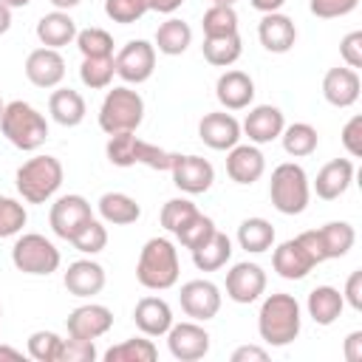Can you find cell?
<instances>
[{
    "instance_id": "cell-1",
    "label": "cell",
    "mask_w": 362,
    "mask_h": 362,
    "mask_svg": "<svg viewBox=\"0 0 362 362\" xmlns=\"http://www.w3.org/2000/svg\"><path fill=\"white\" fill-rule=\"evenodd\" d=\"M257 331L260 339L274 348L294 342L300 334V303L286 291L269 294L257 314Z\"/></svg>"
},
{
    "instance_id": "cell-2",
    "label": "cell",
    "mask_w": 362,
    "mask_h": 362,
    "mask_svg": "<svg viewBox=\"0 0 362 362\" xmlns=\"http://www.w3.org/2000/svg\"><path fill=\"white\" fill-rule=\"evenodd\" d=\"M178 249L167 238H150L136 263V280L150 291H164L178 283Z\"/></svg>"
},
{
    "instance_id": "cell-3",
    "label": "cell",
    "mask_w": 362,
    "mask_h": 362,
    "mask_svg": "<svg viewBox=\"0 0 362 362\" xmlns=\"http://www.w3.org/2000/svg\"><path fill=\"white\" fill-rule=\"evenodd\" d=\"M0 130L17 150H37L48 139L45 116L23 99H14V102L6 105L3 119H0Z\"/></svg>"
},
{
    "instance_id": "cell-4",
    "label": "cell",
    "mask_w": 362,
    "mask_h": 362,
    "mask_svg": "<svg viewBox=\"0 0 362 362\" xmlns=\"http://www.w3.org/2000/svg\"><path fill=\"white\" fill-rule=\"evenodd\" d=\"M269 198H272L277 212L300 215L308 206V198H311V187H308L305 170L300 164H294V161L277 164L274 173H272V181H269Z\"/></svg>"
},
{
    "instance_id": "cell-5",
    "label": "cell",
    "mask_w": 362,
    "mask_h": 362,
    "mask_svg": "<svg viewBox=\"0 0 362 362\" xmlns=\"http://www.w3.org/2000/svg\"><path fill=\"white\" fill-rule=\"evenodd\" d=\"M144 119V99L139 90L122 85L107 90L102 107H99V127L113 136V133H136V127Z\"/></svg>"
},
{
    "instance_id": "cell-6",
    "label": "cell",
    "mask_w": 362,
    "mask_h": 362,
    "mask_svg": "<svg viewBox=\"0 0 362 362\" xmlns=\"http://www.w3.org/2000/svg\"><path fill=\"white\" fill-rule=\"evenodd\" d=\"M62 164L54 156H34L17 170V192L28 204H45L62 187Z\"/></svg>"
},
{
    "instance_id": "cell-7",
    "label": "cell",
    "mask_w": 362,
    "mask_h": 362,
    "mask_svg": "<svg viewBox=\"0 0 362 362\" xmlns=\"http://www.w3.org/2000/svg\"><path fill=\"white\" fill-rule=\"evenodd\" d=\"M105 153H107V161L116 167L144 164L150 170H170L173 156H175V153H167L150 141H141L136 133H113Z\"/></svg>"
},
{
    "instance_id": "cell-8",
    "label": "cell",
    "mask_w": 362,
    "mask_h": 362,
    "mask_svg": "<svg viewBox=\"0 0 362 362\" xmlns=\"http://www.w3.org/2000/svg\"><path fill=\"white\" fill-rule=\"evenodd\" d=\"M11 263L25 274H51L59 269V249L48 238L28 232L11 246Z\"/></svg>"
},
{
    "instance_id": "cell-9",
    "label": "cell",
    "mask_w": 362,
    "mask_h": 362,
    "mask_svg": "<svg viewBox=\"0 0 362 362\" xmlns=\"http://www.w3.org/2000/svg\"><path fill=\"white\" fill-rule=\"evenodd\" d=\"M116 74L130 82V85H141L153 76L156 71V45H150L147 40H130L116 57H113Z\"/></svg>"
},
{
    "instance_id": "cell-10",
    "label": "cell",
    "mask_w": 362,
    "mask_h": 362,
    "mask_svg": "<svg viewBox=\"0 0 362 362\" xmlns=\"http://www.w3.org/2000/svg\"><path fill=\"white\" fill-rule=\"evenodd\" d=\"M90 218H93L90 215V204L82 195H62V198H57L51 204V212H48V223H51L54 235L68 240V243Z\"/></svg>"
},
{
    "instance_id": "cell-11",
    "label": "cell",
    "mask_w": 362,
    "mask_h": 362,
    "mask_svg": "<svg viewBox=\"0 0 362 362\" xmlns=\"http://www.w3.org/2000/svg\"><path fill=\"white\" fill-rule=\"evenodd\" d=\"M170 173H173V184L187 195H201L215 181L212 164L201 156H178L175 153L173 164H170Z\"/></svg>"
},
{
    "instance_id": "cell-12",
    "label": "cell",
    "mask_w": 362,
    "mask_h": 362,
    "mask_svg": "<svg viewBox=\"0 0 362 362\" xmlns=\"http://www.w3.org/2000/svg\"><path fill=\"white\" fill-rule=\"evenodd\" d=\"M178 300H181L184 314L198 320V322H206V320H212L221 311V291L209 280H189V283H184Z\"/></svg>"
},
{
    "instance_id": "cell-13",
    "label": "cell",
    "mask_w": 362,
    "mask_h": 362,
    "mask_svg": "<svg viewBox=\"0 0 362 362\" xmlns=\"http://www.w3.org/2000/svg\"><path fill=\"white\" fill-rule=\"evenodd\" d=\"M170 354L181 362H195L209 354V334L198 322H178L167 331Z\"/></svg>"
},
{
    "instance_id": "cell-14",
    "label": "cell",
    "mask_w": 362,
    "mask_h": 362,
    "mask_svg": "<svg viewBox=\"0 0 362 362\" xmlns=\"http://www.w3.org/2000/svg\"><path fill=\"white\" fill-rule=\"evenodd\" d=\"M266 291V272L257 263H235L226 272V297L235 303H255Z\"/></svg>"
},
{
    "instance_id": "cell-15",
    "label": "cell",
    "mask_w": 362,
    "mask_h": 362,
    "mask_svg": "<svg viewBox=\"0 0 362 362\" xmlns=\"http://www.w3.org/2000/svg\"><path fill=\"white\" fill-rule=\"evenodd\" d=\"M68 337H76V339H99L102 334L110 331L113 325V311L107 305H99V303H88V305H79L68 314Z\"/></svg>"
},
{
    "instance_id": "cell-16",
    "label": "cell",
    "mask_w": 362,
    "mask_h": 362,
    "mask_svg": "<svg viewBox=\"0 0 362 362\" xmlns=\"http://www.w3.org/2000/svg\"><path fill=\"white\" fill-rule=\"evenodd\" d=\"M25 76L37 88H57L65 79V59L57 48H37L25 59Z\"/></svg>"
},
{
    "instance_id": "cell-17",
    "label": "cell",
    "mask_w": 362,
    "mask_h": 362,
    "mask_svg": "<svg viewBox=\"0 0 362 362\" xmlns=\"http://www.w3.org/2000/svg\"><path fill=\"white\" fill-rule=\"evenodd\" d=\"M198 136L212 150H232L240 141V124L232 113H223V110L206 113L198 124Z\"/></svg>"
},
{
    "instance_id": "cell-18",
    "label": "cell",
    "mask_w": 362,
    "mask_h": 362,
    "mask_svg": "<svg viewBox=\"0 0 362 362\" xmlns=\"http://www.w3.org/2000/svg\"><path fill=\"white\" fill-rule=\"evenodd\" d=\"M283 127H286V119H283L280 107H274V105H257V107H252L246 113V122H243L240 130L249 136V141L269 144V141L280 139Z\"/></svg>"
},
{
    "instance_id": "cell-19",
    "label": "cell",
    "mask_w": 362,
    "mask_h": 362,
    "mask_svg": "<svg viewBox=\"0 0 362 362\" xmlns=\"http://www.w3.org/2000/svg\"><path fill=\"white\" fill-rule=\"evenodd\" d=\"M272 266H274V272H277L280 277H286V280H303L317 263H314V257L308 255V249H305L297 238H291V240H286V243H280V246L274 249Z\"/></svg>"
},
{
    "instance_id": "cell-20",
    "label": "cell",
    "mask_w": 362,
    "mask_h": 362,
    "mask_svg": "<svg viewBox=\"0 0 362 362\" xmlns=\"http://www.w3.org/2000/svg\"><path fill=\"white\" fill-rule=\"evenodd\" d=\"M215 96L226 110H243L255 99V82L243 71H226L215 82Z\"/></svg>"
},
{
    "instance_id": "cell-21",
    "label": "cell",
    "mask_w": 362,
    "mask_h": 362,
    "mask_svg": "<svg viewBox=\"0 0 362 362\" xmlns=\"http://www.w3.org/2000/svg\"><path fill=\"white\" fill-rule=\"evenodd\" d=\"M359 74L354 68H331L322 79V96L334 107H351L359 99Z\"/></svg>"
},
{
    "instance_id": "cell-22",
    "label": "cell",
    "mask_w": 362,
    "mask_h": 362,
    "mask_svg": "<svg viewBox=\"0 0 362 362\" xmlns=\"http://www.w3.org/2000/svg\"><path fill=\"white\" fill-rule=\"evenodd\" d=\"M257 37H260V45L266 51L286 54L297 40V28H294L291 17H286L280 11H272V14H263V20L257 25Z\"/></svg>"
},
{
    "instance_id": "cell-23",
    "label": "cell",
    "mask_w": 362,
    "mask_h": 362,
    "mask_svg": "<svg viewBox=\"0 0 362 362\" xmlns=\"http://www.w3.org/2000/svg\"><path fill=\"white\" fill-rule=\"evenodd\" d=\"M266 170V158L252 144H235L226 156V173L235 184H255Z\"/></svg>"
},
{
    "instance_id": "cell-24",
    "label": "cell",
    "mask_w": 362,
    "mask_h": 362,
    "mask_svg": "<svg viewBox=\"0 0 362 362\" xmlns=\"http://www.w3.org/2000/svg\"><path fill=\"white\" fill-rule=\"evenodd\" d=\"M133 320L136 328L147 337H161L170 331L173 325V308L167 305V300L161 297H141L133 308Z\"/></svg>"
},
{
    "instance_id": "cell-25",
    "label": "cell",
    "mask_w": 362,
    "mask_h": 362,
    "mask_svg": "<svg viewBox=\"0 0 362 362\" xmlns=\"http://www.w3.org/2000/svg\"><path fill=\"white\" fill-rule=\"evenodd\" d=\"M65 288L74 297H93L105 288V269L93 260H74L65 272Z\"/></svg>"
},
{
    "instance_id": "cell-26",
    "label": "cell",
    "mask_w": 362,
    "mask_h": 362,
    "mask_svg": "<svg viewBox=\"0 0 362 362\" xmlns=\"http://www.w3.org/2000/svg\"><path fill=\"white\" fill-rule=\"evenodd\" d=\"M351 181H354V164L348 158H334L317 173L314 189L322 201H334L351 187Z\"/></svg>"
},
{
    "instance_id": "cell-27",
    "label": "cell",
    "mask_w": 362,
    "mask_h": 362,
    "mask_svg": "<svg viewBox=\"0 0 362 362\" xmlns=\"http://www.w3.org/2000/svg\"><path fill=\"white\" fill-rule=\"evenodd\" d=\"M37 40L45 45V48H62L68 45L71 40H76V23L71 20L68 11H51L45 17H40L37 23Z\"/></svg>"
},
{
    "instance_id": "cell-28",
    "label": "cell",
    "mask_w": 362,
    "mask_h": 362,
    "mask_svg": "<svg viewBox=\"0 0 362 362\" xmlns=\"http://www.w3.org/2000/svg\"><path fill=\"white\" fill-rule=\"evenodd\" d=\"M48 110H51V116H54L57 124H62V127H76V124L85 119V99H82V93L74 90V88H59V90L51 93Z\"/></svg>"
},
{
    "instance_id": "cell-29",
    "label": "cell",
    "mask_w": 362,
    "mask_h": 362,
    "mask_svg": "<svg viewBox=\"0 0 362 362\" xmlns=\"http://www.w3.org/2000/svg\"><path fill=\"white\" fill-rule=\"evenodd\" d=\"M342 308H345V300H342L339 288H334V286H317L308 294V317L317 325L337 322V317L342 314Z\"/></svg>"
},
{
    "instance_id": "cell-30",
    "label": "cell",
    "mask_w": 362,
    "mask_h": 362,
    "mask_svg": "<svg viewBox=\"0 0 362 362\" xmlns=\"http://www.w3.org/2000/svg\"><path fill=\"white\" fill-rule=\"evenodd\" d=\"M99 215L107 223L124 226V223H136L141 215V206L136 204V198L124 195V192H105L99 198Z\"/></svg>"
},
{
    "instance_id": "cell-31",
    "label": "cell",
    "mask_w": 362,
    "mask_h": 362,
    "mask_svg": "<svg viewBox=\"0 0 362 362\" xmlns=\"http://www.w3.org/2000/svg\"><path fill=\"white\" fill-rule=\"evenodd\" d=\"M229 257H232V240L218 229L212 232V238L204 246L192 249V263L201 272H218L221 266H226Z\"/></svg>"
},
{
    "instance_id": "cell-32",
    "label": "cell",
    "mask_w": 362,
    "mask_h": 362,
    "mask_svg": "<svg viewBox=\"0 0 362 362\" xmlns=\"http://www.w3.org/2000/svg\"><path fill=\"white\" fill-rule=\"evenodd\" d=\"M189 42H192V28H189L184 20H178V17L164 20V23L158 25V31H156V48H158L161 54H167V57L184 54Z\"/></svg>"
},
{
    "instance_id": "cell-33",
    "label": "cell",
    "mask_w": 362,
    "mask_h": 362,
    "mask_svg": "<svg viewBox=\"0 0 362 362\" xmlns=\"http://www.w3.org/2000/svg\"><path fill=\"white\" fill-rule=\"evenodd\" d=\"M317 235H320V243H322L325 260H331V257H345V255L351 252L354 240H356L354 226H351V223H345V221H331V223L320 226V229H317Z\"/></svg>"
},
{
    "instance_id": "cell-34",
    "label": "cell",
    "mask_w": 362,
    "mask_h": 362,
    "mask_svg": "<svg viewBox=\"0 0 362 362\" xmlns=\"http://www.w3.org/2000/svg\"><path fill=\"white\" fill-rule=\"evenodd\" d=\"M238 243H240V249H246L252 255H260V252L272 249V243H274V226L266 218H246L238 226Z\"/></svg>"
},
{
    "instance_id": "cell-35",
    "label": "cell",
    "mask_w": 362,
    "mask_h": 362,
    "mask_svg": "<svg viewBox=\"0 0 362 362\" xmlns=\"http://www.w3.org/2000/svg\"><path fill=\"white\" fill-rule=\"evenodd\" d=\"M204 59L215 68H226L232 62L240 59L243 54V45H240V37L238 34H226V37H204Z\"/></svg>"
},
{
    "instance_id": "cell-36",
    "label": "cell",
    "mask_w": 362,
    "mask_h": 362,
    "mask_svg": "<svg viewBox=\"0 0 362 362\" xmlns=\"http://www.w3.org/2000/svg\"><path fill=\"white\" fill-rule=\"evenodd\" d=\"M280 139H283V150H286L288 156H294V158L311 156V153L317 150V141H320L317 130H314L311 124H305V122H294V124L283 127Z\"/></svg>"
},
{
    "instance_id": "cell-37",
    "label": "cell",
    "mask_w": 362,
    "mask_h": 362,
    "mask_svg": "<svg viewBox=\"0 0 362 362\" xmlns=\"http://www.w3.org/2000/svg\"><path fill=\"white\" fill-rule=\"evenodd\" d=\"M156 356H158V348L153 345V339H147V334L124 339L122 345H113L105 354L107 362H153Z\"/></svg>"
},
{
    "instance_id": "cell-38",
    "label": "cell",
    "mask_w": 362,
    "mask_h": 362,
    "mask_svg": "<svg viewBox=\"0 0 362 362\" xmlns=\"http://www.w3.org/2000/svg\"><path fill=\"white\" fill-rule=\"evenodd\" d=\"M113 74H116L113 57H82L79 79H82V85H88L90 90L107 88V85L113 82Z\"/></svg>"
},
{
    "instance_id": "cell-39",
    "label": "cell",
    "mask_w": 362,
    "mask_h": 362,
    "mask_svg": "<svg viewBox=\"0 0 362 362\" xmlns=\"http://www.w3.org/2000/svg\"><path fill=\"white\" fill-rule=\"evenodd\" d=\"M204 37H226V34H238V11L232 6H218L212 3L204 11Z\"/></svg>"
},
{
    "instance_id": "cell-40",
    "label": "cell",
    "mask_w": 362,
    "mask_h": 362,
    "mask_svg": "<svg viewBox=\"0 0 362 362\" xmlns=\"http://www.w3.org/2000/svg\"><path fill=\"white\" fill-rule=\"evenodd\" d=\"M212 232H215V221L212 218H206V215H201V212H195L178 232H175V238H178V243L184 246V249H198V246H204L209 238H212Z\"/></svg>"
},
{
    "instance_id": "cell-41",
    "label": "cell",
    "mask_w": 362,
    "mask_h": 362,
    "mask_svg": "<svg viewBox=\"0 0 362 362\" xmlns=\"http://www.w3.org/2000/svg\"><path fill=\"white\" fill-rule=\"evenodd\" d=\"M76 48L82 57H113V37L105 28H82L76 31Z\"/></svg>"
},
{
    "instance_id": "cell-42",
    "label": "cell",
    "mask_w": 362,
    "mask_h": 362,
    "mask_svg": "<svg viewBox=\"0 0 362 362\" xmlns=\"http://www.w3.org/2000/svg\"><path fill=\"white\" fill-rule=\"evenodd\" d=\"M71 243H74V249H79V252H85V255H96V252H102V249L107 246V229H105L96 218H90V221L71 238Z\"/></svg>"
},
{
    "instance_id": "cell-43",
    "label": "cell",
    "mask_w": 362,
    "mask_h": 362,
    "mask_svg": "<svg viewBox=\"0 0 362 362\" xmlns=\"http://www.w3.org/2000/svg\"><path fill=\"white\" fill-rule=\"evenodd\" d=\"M62 339L54 331H34L28 337V356L37 362H59Z\"/></svg>"
},
{
    "instance_id": "cell-44",
    "label": "cell",
    "mask_w": 362,
    "mask_h": 362,
    "mask_svg": "<svg viewBox=\"0 0 362 362\" xmlns=\"http://www.w3.org/2000/svg\"><path fill=\"white\" fill-rule=\"evenodd\" d=\"M150 11V0H105V14L113 23L130 25Z\"/></svg>"
},
{
    "instance_id": "cell-45",
    "label": "cell",
    "mask_w": 362,
    "mask_h": 362,
    "mask_svg": "<svg viewBox=\"0 0 362 362\" xmlns=\"http://www.w3.org/2000/svg\"><path fill=\"white\" fill-rule=\"evenodd\" d=\"M195 212H198V206H195L192 201H187V198H170V201L161 206V226L175 235Z\"/></svg>"
},
{
    "instance_id": "cell-46",
    "label": "cell",
    "mask_w": 362,
    "mask_h": 362,
    "mask_svg": "<svg viewBox=\"0 0 362 362\" xmlns=\"http://www.w3.org/2000/svg\"><path fill=\"white\" fill-rule=\"evenodd\" d=\"M28 215H25V206L14 198H6L0 195V238H11L17 235L23 226H25Z\"/></svg>"
},
{
    "instance_id": "cell-47",
    "label": "cell",
    "mask_w": 362,
    "mask_h": 362,
    "mask_svg": "<svg viewBox=\"0 0 362 362\" xmlns=\"http://www.w3.org/2000/svg\"><path fill=\"white\" fill-rule=\"evenodd\" d=\"M96 359V345L93 339H62L59 348V362H93Z\"/></svg>"
},
{
    "instance_id": "cell-48",
    "label": "cell",
    "mask_w": 362,
    "mask_h": 362,
    "mask_svg": "<svg viewBox=\"0 0 362 362\" xmlns=\"http://www.w3.org/2000/svg\"><path fill=\"white\" fill-rule=\"evenodd\" d=\"M359 6V0H311L308 8L314 17L320 20H334V17H345Z\"/></svg>"
},
{
    "instance_id": "cell-49",
    "label": "cell",
    "mask_w": 362,
    "mask_h": 362,
    "mask_svg": "<svg viewBox=\"0 0 362 362\" xmlns=\"http://www.w3.org/2000/svg\"><path fill=\"white\" fill-rule=\"evenodd\" d=\"M339 54L348 62V68H362V31H351L339 42Z\"/></svg>"
},
{
    "instance_id": "cell-50",
    "label": "cell",
    "mask_w": 362,
    "mask_h": 362,
    "mask_svg": "<svg viewBox=\"0 0 362 362\" xmlns=\"http://www.w3.org/2000/svg\"><path fill=\"white\" fill-rule=\"evenodd\" d=\"M342 144L354 158L362 156V116L348 119V124L342 127Z\"/></svg>"
},
{
    "instance_id": "cell-51",
    "label": "cell",
    "mask_w": 362,
    "mask_h": 362,
    "mask_svg": "<svg viewBox=\"0 0 362 362\" xmlns=\"http://www.w3.org/2000/svg\"><path fill=\"white\" fill-rule=\"evenodd\" d=\"M342 300H345L354 311H362V272H359V269L351 272V277H348V283H345Z\"/></svg>"
},
{
    "instance_id": "cell-52",
    "label": "cell",
    "mask_w": 362,
    "mask_h": 362,
    "mask_svg": "<svg viewBox=\"0 0 362 362\" xmlns=\"http://www.w3.org/2000/svg\"><path fill=\"white\" fill-rule=\"evenodd\" d=\"M297 240L308 249V255L314 257V263H322L325 260V252H322V243H320V235H317V229H308V232H300L297 235Z\"/></svg>"
},
{
    "instance_id": "cell-53",
    "label": "cell",
    "mask_w": 362,
    "mask_h": 362,
    "mask_svg": "<svg viewBox=\"0 0 362 362\" xmlns=\"http://www.w3.org/2000/svg\"><path fill=\"white\" fill-rule=\"evenodd\" d=\"M249 359H255V362H266L269 354H266V348H257V345H240V348L232 354V362H249Z\"/></svg>"
},
{
    "instance_id": "cell-54",
    "label": "cell",
    "mask_w": 362,
    "mask_h": 362,
    "mask_svg": "<svg viewBox=\"0 0 362 362\" xmlns=\"http://www.w3.org/2000/svg\"><path fill=\"white\" fill-rule=\"evenodd\" d=\"M345 359L348 362H359L362 359V331H351L345 337Z\"/></svg>"
},
{
    "instance_id": "cell-55",
    "label": "cell",
    "mask_w": 362,
    "mask_h": 362,
    "mask_svg": "<svg viewBox=\"0 0 362 362\" xmlns=\"http://www.w3.org/2000/svg\"><path fill=\"white\" fill-rule=\"evenodd\" d=\"M184 0H150V11H158V14H173Z\"/></svg>"
},
{
    "instance_id": "cell-56",
    "label": "cell",
    "mask_w": 362,
    "mask_h": 362,
    "mask_svg": "<svg viewBox=\"0 0 362 362\" xmlns=\"http://www.w3.org/2000/svg\"><path fill=\"white\" fill-rule=\"evenodd\" d=\"M252 8H257L260 14H272V11H280L286 0H249Z\"/></svg>"
},
{
    "instance_id": "cell-57",
    "label": "cell",
    "mask_w": 362,
    "mask_h": 362,
    "mask_svg": "<svg viewBox=\"0 0 362 362\" xmlns=\"http://www.w3.org/2000/svg\"><path fill=\"white\" fill-rule=\"evenodd\" d=\"M11 28V8L0 0V34H6Z\"/></svg>"
},
{
    "instance_id": "cell-58",
    "label": "cell",
    "mask_w": 362,
    "mask_h": 362,
    "mask_svg": "<svg viewBox=\"0 0 362 362\" xmlns=\"http://www.w3.org/2000/svg\"><path fill=\"white\" fill-rule=\"evenodd\" d=\"M0 359H8V362H20L23 354L17 348H8V345H0Z\"/></svg>"
},
{
    "instance_id": "cell-59",
    "label": "cell",
    "mask_w": 362,
    "mask_h": 362,
    "mask_svg": "<svg viewBox=\"0 0 362 362\" xmlns=\"http://www.w3.org/2000/svg\"><path fill=\"white\" fill-rule=\"evenodd\" d=\"M51 3H54L59 11H65V8H74V6H79L82 0H51Z\"/></svg>"
},
{
    "instance_id": "cell-60",
    "label": "cell",
    "mask_w": 362,
    "mask_h": 362,
    "mask_svg": "<svg viewBox=\"0 0 362 362\" xmlns=\"http://www.w3.org/2000/svg\"><path fill=\"white\" fill-rule=\"evenodd\" d=\"M3 3H6L8 8H23V6H28L31 0H3Z\"/></svg>"
},
{
    "instance_id": "cell-61",
    "label": "cell",
    "mask_w": 362,
    "mask_h": 362,
    "mask_svg": "<svg viewBox=\"0 0 362 362\" xmlns=\"http://www.w3.org/2000/svg\"><path fill=\"white\" fill-rule=\"evenodd\" d=\"M212 3H218V6H232L235 0H212Z\"/></svg>"
},
{
    "instance_id": "cell-62",
    "label": "cell",
    "mask_w": 362,
    "mask_h": 362,
    "mask_svg": "<svg viewBox=\"0 0 362 362\" xmlns=\"http://www.w3.org/2000/svg\"><path fill=\"white\" fill-rule=\"evenodd\" d=\"M3 110H6V105H3V99H0V119H3Z\"/></svg>"
},
{
    "instance_id": "cell-63",
    "label": "cell",
    "mask_w": 362,
    "mask_h": 362,
    "mask_svg": "<svg viewBox=\"0 0 362 362\" xmlns=\"http://www.w3.org/2000/svg\"><path fill=\"white\" fill-rule=\"evenodd\" d=\"M0 317H3V308H0Z\"/></svg>"
}]
</instances>
